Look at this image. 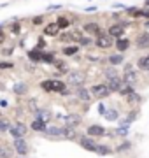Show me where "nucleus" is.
<instances>
[{
  "label": "nucleus",
  "mask_w": 149,
  "mask_h": 158,
  "mask_svg": "<svg viewBox=\"0 0 149 158\" xmlns=\"http://www.w3.org/2000/svg\"><path fill=\"white\" fill-rule=\"evenodd\" d=\"M40 88L47 93H62L67 88V83L60 81V79H46V81L40 83Z\"/></svg>",
  "instance_id": "obj_1"
},
{
  "label": "nucleus",
  "mask_w": 149,
  "mask_h": 158,
  "mask_svg": "<svg viewBox=\"0 0 149 158\" xmlns=\"http://www.w3.org/2000/svg\"><path fill=\"white\" fill-rule=\"evenodd\" d=\"M84 83H86V72H83V70H74L67 77V85L70 88H81V86H84Z\"/></svg>",
  "instance_id": "obj_2"
},
{
  "label": "nucleus",
  "mask_w": 149,
  "mask_h": 158,
  "mask_svg": "<svg viewBox=\"0 0 149 158\" xmlns=\"http://www.w3.org/2000/svg\"><path fill=\"white\" fill-rule=\"evenodd\" d=\"M90 93H91V97H97V98H107L112 91L109 90L107 83H105V85H103V83H98V85H93L91 88H90Z\"/></svg>",
  "instance_id": "obj_3"
},
{
  "label": "nucleus",
  "mask_w": 149,
  "mask_h": 158,
  "mask_svg": "<svg viewBox=\"0 0 149 158\" xmlns=\"http://www.w3.org/2000/svg\"><path fill=\"white\" fill-rule=\"evenodd\" d=\"M112 44H114V37H111L109 34H103V32H100L95 39V46L98 49H109Z\"/></svg>",
  "instance_id": "obj_4"
},
{
  "label": "nucleus",
  "mask_w": 149,
  "mask_h": 158,
  "mask_svg": "<svg viewBox=\"0 0 149 158\" xmlns=\"http://www.w3.org/2000/svg\"><path fill=\"white\" fill-rule=\"evenodd\" d=\"M137 81H139V76L137 72L133 70V65H126L125 67V76H123V83L125 85H130V86H135L137 85Z\"/></svg>",
  "instance_id": "obj_5"
},
{
  "label": "nucleus",
  "mask_w": 149,
  "mask_h": 158,
  "mask_svg": "<svg viewBox=\"0 0 149 158\" xmlns=\"http://www.w3.org/2000/svg\"><path fill=\"white\" fill-rule=\"evenodd\" d=\"M14 151H16L19 156H26V155L30 153L28 142L25 141L23 137H19V139H14Z\"/></svg>",
  "instance_id": "obj_6"
},
{
  "label": "nucleus",
  "mask_w": 149,
  "mask_h": 158,
  "mask_svg": "<svg viewBox=\"0 0 149 158\" xmlns=\"http://www.w3.org/2000/svg\"><path fill=\"white\" fill-rule=\"evenodd\" d=\"M125 30H126L125 23H112L109 27V30H107V34H109L111 37L118 39V37H123V35H125Z\"/></svg>",
  "instance_id": "obj_7"
},
{
  "label": "nucleus",
  "mask_w": 149,
  "mask_h": 158,
  "mask_svg": "<svg viewBox=\"0 0 149 158\" xmlns=\"http://www.w3.org/2000/svg\"><path fill=\"white\" fill-rule=\"evenodd\" d=\"M79 144L81 148H84L86 151H91V153H97V148H98V142H95V139L90 135H84V137H81L79 139Z\"/></svg>",
  "instance_id": "obj_8"
},
{
  "label": "nucleus",
  "mask_w": 149,
  "mask_h": 158,
  "mask_svg": "<svg viewBox=\"0 0 149 158\" xmlns=\"http://www.w3.org/2000/svg\"><path fill=\"white\" fill-rule=\"evenodd\" d=\"M83 32H86L88 35H95L97 37L100 32H102V27H100V23L97 21H88L83 25Z\"/></svg>",
  "instance_id": "obj_9"
},
{
  "label": "nucleus",
  "mask_w": 149,
  "mask_h": 158,
  "mask_svg": "<svg viewBox=\"0 0 149 158\" xmlns=\"http://www.w3.org/2000/svg\"><path fill=\"white\" fill-rule=\"evenodd\" d=\"M60 32H62V30H60L56 21H51V23H46V25H44V35H47V37H58Z\"/></svg>",
  "instance_id": "obj_10"
},
{
  "label": "nucleus",
  "mask_w": 149,
  "mask_h": 158,
  "mask_svg": "<svg viewBox=\"0 0 149 158\" xmlns=\"http://www.w3.org/2000/svg\"><path fill=\"white\" fill-rule=\"evenodd\" d=\"M130 39H126V37H118V39H114V48L118 49V53H125V51H128V48H130Z\"/></svg>",
  "instance_id": "obj_11"
},
{
  "label": "nucleus",
  "mask_w": 149,
  "mask_h": 158,
  "mask_svg": "<svg viewBox=\"0 0 149 158\" xmlns=\"http://www.w3.org/2000/svg\"><path fill=\"white\" fill-rule=\"evenodd\" d=\"M86 134L90 137H103L105 135V128L102 125H90L86 128Z\"/></svg>",
  "instance_id": "obj_12"
},
{
  "label": "nucleus",
  "mask_w": 149,
  "mask_h": 158,
  "mask_svg": "<svg viewBox=\"0 0 149 158\" xmlns=\"http://www.w3.org/2000/svg\"><path fill=\"white\" fill-rule=\"evenodd\" d=\"M123 85H125V83H123V79H121L119 76H114V77L107 79V86H109L111 91H119Z\"/></svg>",
  "instance_id": "obj_13"
},
{
  "label": "nucleus",
  "mask_w": 149,
  "mask_h": 158,
  "mask_svg": "<svg viewBox=\"0 0 149 158\" xmlns=\"http://www.w3.org/2000/svg\"><path fill=\"white\" fill-rule=\"evenodd\" d=\"M35 114H37V118L42 119L44 123H49V121H51V118H53V113H51V111H49L47 107L37 109V111H35Z\"/></svg>",
  "instance_id": "obj_14"
},
{
  "label": "nucleus",
  "mask_w": 149,
  "mask_h": 158,
  "mask_svg": "<svg viewBox=\"0 0 149 158\" xmlns=\"http://www.w3.org/2000/svg\"><path fill=\"white\" fill-rule=\"evenodd\" d=\"M77 90V98H79L81 102H90L91 100V93H90V90L88 88H84V86H81V88H75Z\"/></svg>",
  "instance_id": "obj_15"
},
{
  "label": "nucleus",
  "mask_w": 149,
  "mask_h": 158,
  "mask_svg": "<svg viewBox=\"0 0 149 158\" xmlns=\"http://www.w3.org/2000/svg\"><path fill=\"white\" fill-rule=\"evenodd\" d=\"M46 127L47 125L44 123V121H42V119H34V121H32V123H30V128L34 130V132H40V134H44V130H46Z\"/></svg>",
  "instance_id": "obj_16"
},
{
  "label": "nucleus",
  "mask_w": 149,
  "mask_h": 158,
  "mask_svg": "<svg viewBox=\"0 0 149 158\" xmlns=\"http://www.w3.org/2000/svg\"><path fill=\"white\" fill-rule=\"evenodd\" d=\"M81 121H83V119H81V116L79 114H69V116H67V118H65V125H69V127H77V125H81Z\"/></svg>",
  "instance_id": "obj_17"
},
{
  "label": "nucleus",
  "mask_w": 149,
  "mask_h": 158,
  "mask_svg": "<svg viewBox=\"0 0 149 158\" xmlns=\"http://www.w3.org/2000/svg\"><path fill=\"white\" fill-rule=\"evenodd\" d=\"M62 127H46V130H44V134L49 137H62Z\"/></svg>",
  "instance_id": "obj_18"
},
{
  "label": "nucleus",
  "mask_w": 149,
  "mask_h": 158,
  "mask_svg": "<svg viewBox=\"0 0 149 158\" xmlns=\"http://www.w3.org/2000/svg\"><path fill=\"white\" fill-rule=\"evenodd\" d=\"M123 62H125V56H123V53H116V55H111V56H109V63H111V65H114V67L121 65Z\"/></svg>",
  "instance_id": "obj_19"
},
{
  "label": "nucleus",
  "mask_w": 149,
  "mask_h": 158,
  "mask_svg": "<svg viewBox=\"0 0 149 158\" xmlns=\"http://www.w3.org/2000/svg\"><path fill=\"white\" fill-rule=\"evenodd\" d=\"M62 137H65V139H75V137H77V134H75L74 127L65 125V127H63V132H62Z\"/></svg>",
  "instance_id": "obj_20"
},
{
  "label": "nucleus",
  "mask_w": 149,
  "mask_h": 158,
  "mask_svg": "<svg viewBox=\"0 0 149 158\" xmlns=\"http://www.w3.org/2000/svg\"><path fill=\"white\" fill-rule=\"evenodd\" d=\"M137 48H149V34H142L139 35L137 40H135Z\"/></svg>",
  "instance_id": "obj_21"
},
{
  "label": "nucleus",
  "mask_w": 149,
  "mask_h": 158,
  "mask_svg": "<svg viewBox=\"0 0 149 158\" xmlns=\"http://www.w3.org/2000/svg\"><path fill=\"white\" fill-rule=\"evenodd\" d=\"M56 23H58V27H60V30H67L70 25H72V21H70L67 16H58Z\"/></svg>",
  "instance_id": "obj_22"
},
{
  "label": "nucleus",
  "mask_w": 149,
  "mask_h": 158,
  "mask_svg": "<svg viewBox=\"0 0 149 158\" xmlns=\"http://www.w3.org/2000/svg\"><path fill=\"white\" fill-rule=\"evenodd\" d=\"M103 116H105V119H109V121H116V119L119 118V113L114 107H111V109H105Z\"/></svg>",
  "instance_id": "obj_23"
},
{
  "label": "nucleus",
  "mask_w": 149,
  "mask_h": 158,
  "mask_svg": "<svg viewBox=\"0 0 149 158\" xmlns=\"http://www.w3.org/2000/svg\"><path fill=\"white\" fill-rule=\"evenodd\" d=\"M137 67L140 69V70H144V72H149V55H147V56H142V58H139V62H137Z\"/></svg>",
  "instance_id": "obj_24"
},
{
  "label": "nucleus",
  "mask_w": 149,
  "mask_h": 158,
  "mask_svg": "<svg viewBox=\"0 0 149 158\" xmlns=\"http://www.w3.org/2000/svg\"><path fill=\"white\" fill-rule=\"evenodd\" d=\"M54 60H56L54 53H51V51H42V58H40V62H44V63H54Z\"/></svg>",
  "instance_id": "obj_25"
},
{
  "label": "nucleus",
  "mask_w": 149,
  "mask_h": 158,
  "mask_svg": "<svg viewBox=\"0 0 149 158\" xmlns=\"http://www.w3.org/2000/svg\"><path fill=\"white\" fill-rule=\"evenodd\" d=\"M65 56H74L75 53H79V46L77 44H74V46H67V48H63V51H62Z\"/></svg>",
  "instance_id": "obj_26"
},
{
  "label": "nucleus",
  "mask_w": 149,
  "mask_h": 158,
  "mask_svg": "<svg viewBox=\"0 0 149 158\" xmlns=\"http://www.w3.org/2000/svg\"><path fill=\"white\" fill-rule=\"evenodd\" d=\"M28 58L32 60V62L39 63L40 58H42V51H40V49H32V51H28Z\"/></svg>",
  "instance_id": "obj_27"
},
{
  "label": "nucleus",
  "mask_w": 149,
  "mask_h": 158,
  "mask_svg": "<svg viewBox=\"0 0 149 158\" xmlns=\"http://www.w3.org/2000/svg\"><path fill=\"white\" fill-rule=\"evenodd\" d=\"M111 153H112V148H111V146H103V144H98L97 155H100V156H107V155H111Z\"/></svg>",
  "instance_id": "obj_28"
},
{
  "label": "nucleus",
  "mask_w": 149,
  "mask_h": 158,
  "mask_svg": "<svg viewBox=\"0 0 149 158\" xmlns=\"http://www.w3.org/2000/svg\"><path fill=\"white\" fill-rule=\"evenodd\" d=\"M69 37H70V40L72 42H79L81 40V37H83V32L81 30H72V32H69Z\"/></svg>",
  "instance_id": "obj_29"
},
{
  "label": "nucleus",
  "mask_w": 149,
  "mask_h": 158,
  "mask_svg": "<svg viewBox=\"0 0 149 158\" xmlns=\"http://www.w3.org/2000/svg\"><path fill=\"white\" fill-rule=\"evenodd\" d=\"M9 127H11L9 119H6V118H2V116H0V132H2V134H4V132H7V130H9Z\"/></svg>",
  "instance_id": "obj_30"
},
{
  "label": "nucleus",
  "mask_w": 149,
  "mask_h": 158,
  "mask_svg": "<svg viewBox=\"0 0 149 158\" xmlns=\"http://www.w3.org/2000/svg\"><path fill=\"white\" fill-rule=\"evenodd\" d=\"M14 128H16L18 132H19V134H21V135L25 137V134H26V127H25V125L21 123V121H16V123H14Z\"/></svg>",
  "instance_id": "obj_31"
},
{
  "label": "nucleus",
  "mask_w": 149,
  "mask_h": 158,
  "mask_svg": "<svg viewBox=\"0 0 149 158\" xmlns=\"http://www.w3.org/2000/svg\"><path fill=\"white\" fill-rule=\"evenodd\" d=\"M105 76H107V79L109 77H114V76H118V70H116V67L112 65V67L105 69Z\"/></svg>",
  "instance_id": "obj_32"
},
{
  "label": "nucleus",
  "mask_w": 149,
  "mask_h": 158,
  "mask_svg": "<svg viewBox=\"0 0 149 158\" xmlns=\"http://www.w3.org/2000/svg\"><path fill=\"white\" fill-rule=\"evenodd\" d=\"M14 67L12 62H0V70H9V69Z\"/></svg>",
  "instance_id": "obj_33"
},
{
  "label": "nucleus",
  "mask_w": 149,
  "mask_h": 158,
  "mask_svg": "<svg viewBox=\"0 0 149 158\" xmlns=\"http://www.w3.org/2000/svg\"><path fill=\"white\" fill-rule=\"evenodd\" d=\"M32 23H34L35 27H39V25H44V16H35L34 19H32Z\"/></svg>",
  "instance_id": "obj_34"
},
{
  "label": "nucleus",
  "mask_w": 149,
  "mask_h": 158,
  "mask_svg": "<svg viewBox=\"0 0 149 158\" xmlns=\"http://www.w3.org/2000/svg\"><path fill=\"white\" fill-rule=\"evenodd\" d=\"M130 148H132V144H130V142H123V144H121V146L116 149V153H121L123 149H130Z\"/></svg>",
  "instance_id": "obj_35"
},
{
  "label": "nucleus",
  "mask_w": 149,
  "mask_h": 158,
  "mask_svg": "<svg viewBox=\"0 0 149 158\" xmlns=\"http://www.w3.org/2000/svg\"><path fill=\"white\" fill-rule=\"evenodd\" d=\"M79 44L81 46H90V44H91V39H88V37H84V35H83V37H81V40H79Z\"/></svg>",
  "instance_id": "obj_36"
},
{
  "label": "nucleus",
  "mask_w": 149,
  "mask_h": 158,
  "mask_svg": "<svg viewBox=\"0 0 149 158\" xmlns=\"http://www.w3.org/2000/svg\"><path fill=\"white\" fill-rule=\"evenodd\" d=\"M19 30H21L19 23H14V25H11V32H12V34H19Z\"/></svg>",
  "instance_id": "obj_37"
},
{
  "label": "nucleus",
  "mask_w": 149,
  "mask_h": 158,
  "mask_svg": "<svg viewBox=\"0 0 149 158\" xmlns=\"http://www.w3.org/2000/svg\"><path fill=\"white\" fill-rule=\"evenodd\" d=\"M25 90H26V86H25V85H18V86H14V91H16V93H23Z\"/></svg>",
  "instance_id": "obj_38"
},
{
  "label": "nucleus",
  "mask_w": 149,
  "mask_h": 158,
  "mask_svg": "<svg viewBox=\"0 0 149 158\" xmlns=\"http://www.w3.org/2000/svg\"><path fill=\"white\" fill-rule=\"evenodd\" d=\"M128 128H130V127H121V128H118V134H119V135H126V134H128Z\"/></svg>",
  "instance_id": "obj_39"
},
{
  "label": "nucleus",
  "mask_w": 149,
  "mask_h": 158,
  "mask_svg": "<svg viewBox=\"0 0 149 158\" xmlns=\"http://www.w3.org/2000/svg\"><path fill=\"white\" fill-rule=\"evenodd\" d=\"M105 109H107V107H105L103 104H98V113L102 114V116H103V113H105Z\"/></svg>",
  "instance_id": "obj_40"
},
{
  "label": "nucleus",
  "mask_w": 149,
  "mask_h": 158,
  "mask_svg": "<svg viewBox=\"0 0 149 158\" xmlns=\"http://www.w3.org/2000/svg\"><path fill=\"white\" fill-rule=\"evenodd\" d=\"M4 40H6V35H4V32H2V30H0V44H2Z\"/></svg>",
  "instance_id": "obj_41"
},
{
  "label": "nucleus",
  "mask_w": 149,
  "mask_h": 158,
  "mask_svg": "<svg viewBox=\"0 0 149 158\" xmlns=\"http://www.w3.org/2000/svg\"><path fill=\"white\" fill-rule=\"evenodd\" d=\"M42 46H46V42L40 39V40H39V44H37V49H39V48H42Z\"/></svg>",
  "instance_id": "obj_42"
},
{
  "label": "nucleus",
  "mask_w": 149,
  "mask_h": 158,
  "mask_svg": "<svg viewBox=\"0 0 149 158\" xmlns=\"http://www.w3.org/2000/svg\"><path fill=\"white\" fill-rule=\"evenodd\" d=\"M95 11H97L95 7H88V9H86V12H95Z\"/></svg>",
  "instance_id": "obj_43"
},
{
  "label": "nucleus",
  "mask_w": 149,
  "mask_h": 158,
  "mask_svg": "<svg viewBox=\"0 0 149 158\" xmlns=\"http://www.w3.org/2000/svg\"><path fill=\"white\" fill-rule=\"evenodd\" d=\"M60 7H62V6H49V9H51V11H54V9H60Z\"/></svg>",
  "instance_id": "obj_44"
},
{
  "label": "nucleus",
  "mask_w": 149,
  "mask_h": 158,
  "mask_svg": "<svg viewBox=\"0 0 149 158\" xmlns=\"http://www.w3.org/2000/svg\"><path fill=\"white\" fill-rule=\"evenodd\" d=\"M144 27H146V28L149 30V19H147V21H146V23H144Z\"/></svg>",
  "instance_id": "obj_45"
},
{
  "label": "nucleus",
  "mask_w": 149,
  "mask_h": 158,
  "mask_svg": "<svg viewBox=\"0 0 149 158\" xmlns=\"http://www.w3.org/2000/svg\"><path fill=\"white\" fill-rule=\"evenodd\" d=\"M146 7H149V0H146Z\"/></svg>",
  "instance_id": "obj_46"
},
{
  "label": "nucleus",
  "mask_w": 149,
  "mask_h": 158,
  "mask_svg": "<svg viewBox=\"0 0 149 158\" xmlns=\"http://www.w3.org/2000/svg\"><path fill=\"white\" fill-rule=\"evenodd\" d=\"M0 116H2V113H0Z\"/></svg>",
  "instance_id": "obj_47"
},
{
  "label": "nucleus",
  "mask_w": 149,
  "mask_h": 158,
  "mask_svg": "<svg viewBox=\"0 0 149 158\" xmlns=\"http://www.w3.org/2000/svg\"><path fill=\"white\" fill-rule=\"evenodd\" d=\"M0 158H2V156H0Z\"/></svg>",
  "instance_id": "obj_48"
}]
</instances>
